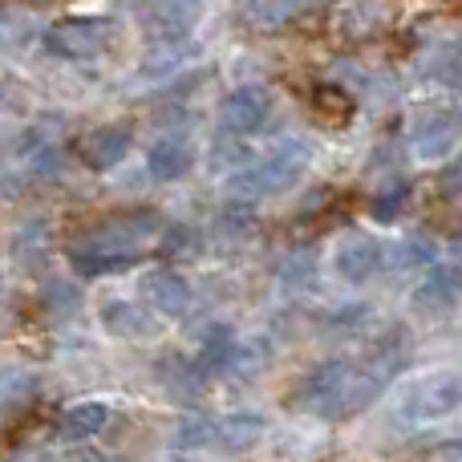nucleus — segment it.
Masks as SVG:
<instances>
[{
  "label": "nucleus",
  "instance_id": "nucleus-1",
  "mask_svg": "<svg viewBox=\"0 0 462 462\" xmlns=\"http://www.w3.org/2000/svg\"><path fill=\"white\" fill-rule=\"evenodd\" d=\"M162 227L154 211H130V216H114L106 224L89 227L69 252L73 272L86 280L106 276V272H122L138 260V247Z\"/></svg>",
  "mask_w": 462,
  "mask_h": 462
},
{
  "label": "nucleus",
  "instance_id": "nucleus-2",
  "mask_svg": "<svg viewBox=\"0 0 462 462\" xmlns=\"http://www.w3.org/2000/svg\"><path fill=\"white\" fill-rule=\"evenodd\" d=\"M309 162H312V146L309 143H300V138H288L284 146H280L272 159H263V162H255V167H247V171H239L236 175V183H231V191L239 195V199H268V195H280L284 187H292L296 179L309 171Z\"/></svg>",
  "mask_w": 462,
  "mask_h": 462
},
{
  "label": "nucleus",
  "instance_id": "nucleus-3",
  "mask_svg": "<svg viewBox=\"0 0 462 462\" xmlns=\"http://www.w3.org/2000/svg\"><path fill=\"white\" fill-rule=\"evenodd\" d=\"M118 41V24L110 16H73L45 29V49L57 57H97Z\"/></svg>",
  "mask_w": 462,
  "mask_h": 462
},
{
  "label": "nucleus",
  "instance_id": "nucleus-4",
  "mask_svg": "<svg viewBox=\"0 0 462 462\" xmlns=\"http://www.w3.org/2000/svg\"><path fill=\"white\" fill-rule=\"evenodd\" d=\"M462 406V377L458 374H430L410 382V390L402 393V418L410 422H434L447 418L450 410Z\"/></svg>",
  "mask_w": 462,
  "mask_h": 462
},
{
  "label": "nucleus",
  "instance_id": "nucleus-5",
  "mask_svg": "<svg viewBox=\"0 0 462 462\" xmlns=\"http://www.w3.org/2000/svg\"><path fill=\"white\" fill-rule=\"evenodd\" d=\"M393 24V5L390 0H345L333 16V32L349 45L374 41L377 32H385Z\"/></svg>",
  "mask_w": 462,
  "mask_h": 462
},
{
  "label": "nucleus",
  "instance_id": "nucleus-6",
  "mask_svg": "<svg viewBox=\"0 0 462 462\" xmlns=\"http://www.w3.org/2000/svg\"><path fill=\"white\" fill-rule=\"evenodd\" d=\"M224 126L231 134L247 138V134H260L263 126L272 122V94L263 86H239L224 97Z\"/></svg>",
  "mask_w": 462,
  "mask_h": 462
},
{
  "label": "nucleus",
  "instance_id": "nucleus-7",
  "mask_svg": "<svg viewBox=\"0 0 462 462\" xmlns=\"http://www.w3.org/2000/svg\"><path fill=\"white\" fill-rule=\"evenodd\" d=\"M325 8V0H247L239 8L247 29H260V32H280V29H292V24L309 21Z\"/></svg>",
  "mask_w": 462,
  "mask_h": 462
},
{
  "label": "nucleus",
  "instance_id": "nucleus-8",
  "mask_svg": "<svg viewBox=\"0 0 462 462\" xmlns=\"http://www.w3.org/2000/svg\"><path fill=\"white\" fill-rule=\"evenodd\" d=\"M130 143H134V130H130V122H110V126H97L89 130L86 138H81V162H86L89 171H110L118 167L122 159H126Z\"/></svg>",
  "mask_w": 462,
  "mask_h": 462
},
{
  "label": "nucleus",
  "instance_id": "nucleus-9",
  "mask_svg": "<svg viewBox=\"0 0 462 462\" xmlns=\"http://www.w3.org/2000/svg\"><path fill=\"white\" fill-rule=\"evenodd\" d=\"M462 296V263H442V268H430V276L414 288V309L422 317H439V312H450Z\"/></svg>",
  "mask_w": 462,
  "mask_h": 462
},
{
  "label": "nucleus",
  "instance_id": "nucleus-10",
  "mask_svg": "<svg viewBox=\"0 0 462 462\" xmlns=\"http://www.w3.org/2000/svg\"><path fill=\"white\" fill-rule=\"evenodd\" d=\"M138 288H143V300L162 317H187V309H191V284H187V276H179L171 268L146 272Z\"/></svg>",
  "mask_w": 462,
  "mask_h": 462
},
{
  "label": "nucleus",
  "instance_id": "nucleus-11",
  "mask_svg": "<svg viewBox=\"0 0 462 462\" xmlns=\"http://www.w3.org/2000/svg\"><path fill=\"white\" fill-rule=\"evenodd\" d=\"M203 5L208 0H138V13H143L146 29H154L159 37L179 41L195 24Z\"/></svg>",
  "mask_w": 462,
  "mask_h": 462
},
{
  "label": "nucleus",
  "instance_id": "nucleus-12",
  "mask_svg": "<svg viewBox=\"0 0 462 462\" xmlns=\"http://www.w3.org/2000/svg\"><path fill=\"white\" fill-rule=\"evenodd\" d=\"M337 263V276L349 280V284H365L369 276H377V268L385 263V247L377 239H365V236H349L333 255Z\"/></svg>",
  "mask_w": 462,
  "mask_h": 462
},
{
  "label": "nucleus",
  "instance_id": "nucleus-13",
  "mask_svg": "<svg viewBox=\"0 0 462 462\" xmlns=\"http://www.w3.org/2000/svg\"><path fill=\"white\" fill-rule=\"evenodd\" d=\"M191 167H195V151L187 138H162V143H154L151 154H146V171H151V179H159V183H175V179H183Z\"/></svg>",
  "mask_w": 462,
  "mask_h": 462
},
{
  "label": "nucleus",
  "instance_id": "nucleus-14",
  "mask_svg": "<svg viewBox=\"0 0 462 462\" xmlns=\"http://www.w3.org/2000/svg\"><path fill=\"white\" fill-rule=\"evenodd\" d=\"M406 361H410V333H406V328H390L385 337H377V341L369 345V353H365V361H361V365H365L369 374H377L382 382H390V377L398 374Z\"/></svg>",
  "mask_w": 462,
  "mask_h": 462
},
{
  "label": "nucleus",
  "instance_id": "nucleus-15",
  "mask_svg": "<svg viewBox=\"0 0 462 462\" xmlns=\"http://www.w3.org/2000/svg\"><path fill=\"white\" fill-rule=\"evenodd\" d=\"M458 130H462V122H458L450 110L430 114V118H426L422 126L414 130V151H418V159H442V154H447L450 146L458 143Z\"/></svg>",
  "mask_w": 462,
  "mask_h": 462
},
{
  "label": "nucleus",
  "instance_id": "nucleus-16",
  "mask_svg": "<svg viewBox=\"0 0 462 462\" xmlns=\"http://www.w3.org/2000/svg\"><path fill=\"white\" fill-rule=\"evenodd\" d=\"M260 434H263L260 414H231L224 422H211V447L224 450V455H239V450H247Z\"/></svg>",
  "mask_w": 462,
  "mask_h": 462
},
{
  "label": "nucleus",
  "instance_id": "nucleus-17",
  "mask_svg": "<svg viewBox=\"0 0 462 462\" xmlns=\"http://www.w3.org/2000/svg\"><path fill=\"white\" fill-rule=\"evenodd\" d=\"M110 422V406L106 402H78L61 414V434L69 442H81V439H94V434L106 430Z\"/></svg>",
  "mask_w": 462,
  "mask_h": 462
},
{
  "label": "nucleus",
  "instance_id": "nucleus-18",
  "mask_svg": "<svg viewBox=\"0 0 462 462\" xmlns=\"http://www.w3.org/2000/svg\"><path fill=\"white\" fill-rule=\"evenodd\" d=\"M102 325H106V333L126 337V341H138V337H151L154 333L151 317H146L143 309H134V304H126V300H110V304H106V309H102Z\"/></svg>",
  "mask_w": 462,
  "mask_h": 462
},
{
  "label": "nucleus",
  "instance_id": "nucleus-19",
  "mask_svg": "<svg viewBox=\"0 0 462 462\" xmlns=\"http://www.w3.org/2000/svg\"><path fill=\"white\" fill-rule=\"evenodd\" d=\"M162 382L171 385V393L175 398H183V402H191L195 393L203 390V382H208V369L199 365V361H187V357H167L162 361Z\"/></svg>",
  "mask_w": 462,
  "mask_h": 462
},
{
  "label": "nucleus",
  "instance_id": "nucleus-20",
  "mask_svg": "<svg viewBox=\"0 0 462 462\" xmlns=\"http://www.w3.org/2000/svg\"><path fill=\"white\" fill-rule=\"evenodd\" d=\"M231 349H236V333H231L227 325H208L203 328V341H199V365L208 369H224L227 365V357H231Z\"/></svg>",
  "mask_w": 462,
  "mask_h": 462
},
{
  "label": "nucleus",
  "instance_id": "nucleus-21",
  "mask_svg": "<svg viewBox=\"0 0 462 462\" xmlns=\"http://www.w3.org/2000/svg\"><path fill=\"white\" fill-rule=\"evenodd\" d=\"M430 263H434V244L426 236H414V239H402V244H393L390 268L418 272V268H430Z\"/></svg>",
  "mask_w": 462,
  "mask_h": 462
},
{
  "label": "nucleus",
  "instance_id": "nucleus-22",
  "mask_svg": "<svg viewBox=\"0 0 462 462\" xmlns=\"http://www.w3.org/2000/svg\"><path fill=\"white\" fill-rule=\"evenodd\" d=\"M171 447H175L179 455H199V450H211V422L208 418H187V422L175 430Z\"/></svg>",
  "mask_w": 462,
  "mask_h": 462
},
{
  "label": "nucleus",
  "instance_id": "nucleus-23",
  "mask_svg": "<svg viewBox=\"0 0 462 462\" xmlns=\"http://www.w3.org/2000/svg\"><path fill=\"white\" fill-rule=\"evenodd\" d=\"M406 195H410V183H393L390 191H377L374 203H369V216L377 224H393L402 216V208H406Z\"/></svg>",
  "mask_w": 462,
  "mask_h": 462
},
{
  "label": "nucleus",
  "instance_id": "nucleus-24",
  "mask_svg": "<svg viewBox=\"0 0 462 462\" xmlns=\"http://www.w3.org/2000/svg\"><path fill=\"white\" fill-rule=\"evenodd\" d=\"M263 361H268V349H263L260 341H247V345L236 341V349H231V357H227L224 369H236L239 377H255L263 369Z\"/></svg>",
  "mask_w": 462,
  "mask_h": 462
},
{
  "label": "nucleus",
  "instance_id": "nucleus-25",
  "mask_svg": "<svg viewBox=\"0 0 462 462\" xmlns=\"http://www.w3.org/2000/svg\"><path fill=\"white\" fill-rule=\"evenodd\" d=\"M312 102H317L328 118H349V110H353V97L345 94L341 86H317L312 89Z\"/></svg>",
  "mask_w": 462,
  "mask_h": 462
},
{
  "label": "nucleus",
  "instance_id": "nucleus-26",
  "mask_svg": "<svg viewBox=\"0 0 462 462\" xmlns=\"http://www.w3.org/2000/svg\"><path fill=\"white\" fill-rule=\"evenodd\" d=\"M162 255H187V260H191V255H199V231L195 227H171L167 236H162Z\"/></svg>",
  "mask_w": 462,
  "mask_h": 462
},
{
  "label": "nucleus",
  "instance_id": "nucleus-27",
  "mask_svg": "<svg viewBox=\"0 0 462 462\" xmlns=\"http://www.w3.org/2000/svg\"><path fill=\"white\" fill-rule=\"evenodd\" d=\"M41 296H45L49 312H57V317H61V312H69V309H78V288L65 284V280H49Z\"/></svg>",
  "mask_w": 462,
  "mask_h": 462
},
{
  "label": "nucleus",
  "instance_id": "nucleus-28",
  "mask_svg": "<svg viewBox=\"0 0 462 462\" xmlns=\"http://www.w3.org/2000/svg\"><path fill=\"white\" fill-rule=\"evenodd\" d=\"M439 191L447 195V199H458V195H462V154H458V159H450L447 167H442Z\"/></svg>",
  "mask_w": 462,
  "mask_h": 462
},
{
  "label": "nucleus",
  "instance_id": "nucleus-29",
  "mask_svg": "<svg viewBox=\"0 0 462 462\" xmlns=\"http://www.w3.org/2000/svg\"><path fill=\"white\" fill-rule=\"evenodd\" d=\"M24 41V21L13 13H0V45H16Z\"/></svg>",
  "mask_w": 462,
  "mask_h": 462
},
{
  "label": "nucleus",
  "instance_id": "nucleus-30",
  "mask_svg": "<svg viewBox=\"0 0 462 462\" xmlns=\"http://www.w3.org/2000/svg\"><path fill=\"white\" fill-rule=\"evenodd\" d=\"M73 462H114V458H106V455H78Z\"/></svg>",
  "mask_w": 462,
  "mask_h": 462
}]
</instances>
